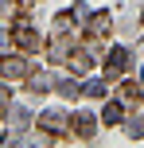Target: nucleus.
<instances>
[{
    "mask_svg": "<svg viewBox=\"0 0 144 148\" xmlns=\"http://www.w3.org/2000/svg\"><path fill=\"white\" fill-rule=\"evenodd\" d=\"M51 74H43V70H31L27 74V90H31V94H47V90H51Z\"/></svg>",
    "mask_w": 144,
    "mask_h": 148,
    "instance_id": "obj_9",
    "label": "nucleus"
},
{
    "mask_svg": "<svg viewBox=\"0 0 144 148\" xmlns=\"http://www.w3.org/2000/svg\"><path fill=\"white\" fill-rule=\"evenodd\" d=\"M86 94H90V97H105V82H86Z\"/></svg>",
    "mask_w": 144,
    "mask_h": 148,
    "instance_id": "obj_15",
    "label": "nucleus"
},
{
    "mask_svg": "<svg viewBox=\"0 0 144 148\" xmlns=\"http://www.w3.org/2000/svg\"><path fill=\"white\" fill-rule=\"evenodd\" d=\"M101 121H105V125H121V105H117V101H109L105 109H101Z\"/></svg>",
    "mask_w": 144,
    "mask_h": 148,
    "instance_id": "obj_11",
    "label": "nucleus"
},
{
    "mask_svg": "<svg viewBox=\"0 0 144 148\" xmlns=\"http://www.w3.org/2000/svg\"><path fill=\"white\" fill-rule=\"evenodd\" d=\"M31 66H27V59H20V55H8V59H0V78L4 82H20V78H27Z\"/></svg>",
    "mask_w": 144,
    "mask_h": 148,
    "instance_id": "obj_2",
    "label": "nucleus"
},
{
    "mask_svg": "<svg viewBox=\"0 0 144 148\" xmlns=\"http://www.w3.org/2000/svg\"><path fill=\"white\" fill-rule=\"evenodd\" d=\"M109 31H113V23H109V12H93V16H90V23H86V39H90V43H101Z\"/></svg>",
    "mask_w": 144,
    "mask_h": 148,
    "instance_id": "obj_4",
    "label": "nucleus"
},
{
    "mask_svg": "<svg viewBox=\"0 0 144 148\" xmlns=\"http://www.w3.org/2000/svg\"><path fill=\"white\" fill-rule=\"evenodd\" d=\"M8 121H12L16 133H23V129L31 125V109H23V105H8Z\"/></svg>",
    "mask_w": 144,
    "mask_h": 148,
    "instance_id": "obj_8",
    "label": "nucleus"
},
{
    "mask_svg": "<svg viewBox=\"0 0 144 148\" xmlns=\"http://www.w3.org/2000/svg\"><path fill=\"white\" fill-rule=\"evenodd\" d=\"M140 16H144V8H140Z\"/></svg>",
    "mask_w": 144,
    "mask_h": 148,
    "instance_id": "obj_19",
    "label": "nucleus"
},
{
    "mask_svg": "<svg viewBox=\"0 0 144 148\" xmlns=\"http://www.w3.org/2000/svg\"><path fill=\"white\" fill-rule=\"evenodd\" d=\"M125 66H129V51H125V47H113V51L105 55V74L113 78V74H121Z\"/></svg>",
    "mask_w": 144,
    "mask_h": 148,
    "instance_id": "obj_7",
    "label": "nucleus"
},
{
    "mask_svg": "<svg viewBox=\"0 0 144 148\" xmlns=\"http://www.w3.org/2000/svg\"><path fill=\"white\" fill-rule=\"evenodd\" d=\"M59 94H62V97H78V94H82V86H78L74 78H66V82H59Z\"/></svg>",
    "mask_w": 144,
    "mask_h": 148,
    "instance_id": "obj_13",
    "label": "nucleus"
},
{
    "mask_svg": "<svg viewBox=\"0 0 144 148\" xmlns=\"http://www.w3.org/2000/svg\"><path fill=\"white\" fill-rule=\"evenodd\" d=\"M12 39H16V47H20V51H39V47H43V39H39V31L31 27V23H16Z\"/></svg>",
    "mask_w": 144,
    "mask_h": 148,
    "instance_id": "obj_3",
    "label": "nucleus"
},
{
    "mask_svg": "<svg viewBox=\"0 0 144 148\" xmlns=\"http://www.w3.org/2000/svg\"><path fill=\"white\" fill-rule=\"evenodd\" d=\"M0 105L8 109V90H4V86H0Z\"/></svg>",
    "mask_w": 144,
    "mask_h": 148,
    "instance_id": "obj_17",
    "label": "nucleus"
},
{
    "mask_svg": "<svg viewBox=\"0 0 144 148\" xmlns=\"http://www.w3.org/2000/svg\"><path fill=\"white\" fill-rule=\"evenodd\" d=\"M121 94H125V101H140V90L132 86V82H125V90H121Z\"/></svg>",
    "mask_w": 144,
    "mask_h": 148,
    "instance_id": "obj_16",
    "label": "nucleus"
},
{
    "mask_svg": "<svg viewBox=\"0 0 144 148\" xmlns=\"http://www.w3.org/2000/svg\"><path fill=\"white\" fill-rule=\"evenodd\" d=\"M39 129H43L47 136H62L70 129V117L62 109H43V117H39Z\"/></svg>",
    "mask_w": 144,
    "mask_h": 148,
    "instance_id": "obj_1",
    "label": "nucleus"
},
{
    "mask_svg": "<svg viewBox=\"0 0 144 148\" xmlns=\"http://www.w3.org/2000/svg\"><path fill=\"white\" fill-rule=\"evenodd\" d=\"M125 133H129V136H144V117H140V113H132V117L125 121Z\"/></svg>",
    "mask_w": 144,
    "mask_h": 148,
    "instance_id": "obj_12",
    "label": "nucleus"
},
{
    "mask_svg": "<svg viewBox=\"0 0 144 148\" xmlns=\"http://www.w3.org/2000/svg\"><path fill=\"white\" fill-rule=\"evenodd\" d=\"M70 51H74V47H70V35L59 31V35L51 39V51H47V55H51V62H62V59H70Z\"/></svg>",
    "mask_w": 144,
    "mask_h": 148,
    "instance_id": "obj_6",
    "label": "nucleus"
},
{
    "mask_svg": "<svg viewBox=\"0 0 144 148\" xmlns=\"http://www.w3.org/2000/svg\"><path fill=\"white\" fill-rule=\"evenodd\" d=\"M90 66H93V59H90V55H86V51H78L74 59H70V70H74V74H86Z\"/></svg>",
    "mask_w": 144,
    "mask_h": 148,
    "instance_id": "obj_10",
    "label": "nucleus"
},
{
    "mask_svg": "<svg viewBox=\"0 0 144 148\" xmlns=\"http://www.w3.org/2000/svg\"><path fill=\"white\" fill-rule=\"evenodd\" d=\"M16 8H20L16 0H0V20H12V16H16Z\"/></svg>",
    "mask_w": 144,
    "mask_h": 148,
    "instance_id": "obj_14",
    "label": "nucleus"
},
{
    "mask_svg": "<svg viewBox=\"0 0 144 148\" xmlns=\"http://www.w3.org/2000/svg\"><path fill=\"white\" fill-rule=\"evenodd\" d=\"M70 133H74L78 140H90V136L98 133V117H93V113H74V121H70Z\"/></svg>",
    "mask_w": 144,
    "mask_h": 148,
    "instance_id": "obj_5",
    "label": "nucleus"
},
{
    "mask_svg": "<svg viewBox=\"0 0 144 148\" xmlns=\"http://www.w3.org/2000/svg\"><path fill=\"white\" fill-rule=\"evenodd\" d=\"M0 47H8V31L4 27H0Z\"/></svg>",
    "mask_w": 144,
    "mask_h": 148,
    "instance_id": "obj_18",
    "label": "nucleus"
}]
</instances>
